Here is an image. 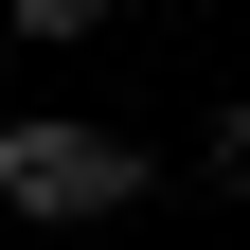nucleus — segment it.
Returning <instances> with one entry per match:
<instances>
[{"mask_svg":"<svg viewBox=\"0 0 250 250\" xmlns=\"http://www.w3.org/2000/svg\"><path fill=\"white\" fill-rule=\"evenodd\" d=\"M161 197V143H125V125H72V107H18L0 125V214L18 232H107V214Z\"/></svg>","mask_w":250,"mask_h":250,"instance_id":"nucleus-1","label":"nucleus"},{"mask_svg":"<svg viewBox=\"0 0 250 250\" xmlns=\"http://www.w3.org/2000/svg\"><path fill=\"white\" fill-rule=\"evenodd\" d=\"M107 18H125V0H18V36H36V54H72V36H107Z\"/></svg>","mask_w":250,"mask_h":250,"instance_id":"nucleus-2","label":"nucleus"},{"mask_svg":"<svg viewBox=\"0 0 250 250\" xmlns=\"http://www.w3.org/2000/svg\"><path fill=\"white\" fill-rule=\"evenodd\" d=\"M197 143H214V197H232V214H250V107H214V125H197Z\"/></svg>","mask_w":250,"mask_h":250,"instance_id":"nucleus-3","label":"nucleus"}]
</instances>
